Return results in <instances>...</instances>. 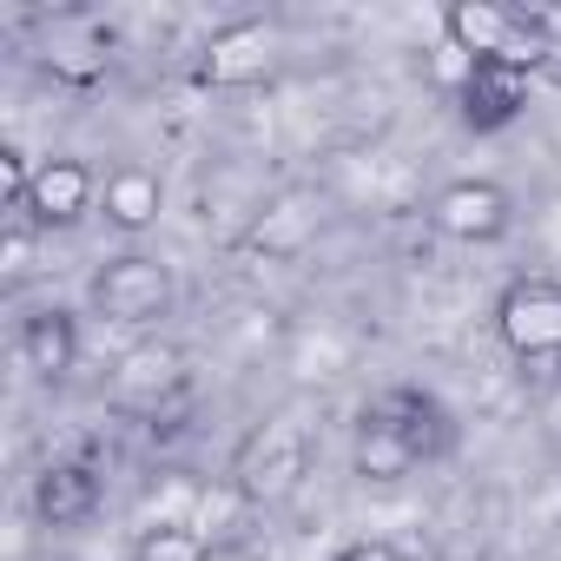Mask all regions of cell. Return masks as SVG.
Instances as JSON below:
<instances>
[{"mask_svg":"<svg viewBox=\"0 0 561 561\" xmlns=\"http://www.w3.org/2000/svg\"><path fill=\"white\" fill-rule=\"evenodd\" d=\"M436 403L416 390H390L351 430V476L357 482H403L423 456H436Z\"/></svg>","mask_w":561,"mask_h":561,"instance_id":"obj_1","label":"cell"},{"mask_svg":"<svg viewBox=\"0 0 561 561\" xmlns=\"http://www.w3.org/2000/svg\"><path fill=\"white\" fill-rule=\"evenodd\" d=\"M548 21L522 14V8H495V0H456L443 8V41L462 67H502V73H535L548 60L541 41Z\"/></svg>","mask_w":561,"mask_h":561,"instance_id":"obj_2","label":"cell"},{"mask_svg":"<svg viewBox=\"0 0 561 561\" xmlns=\"http://www.w3.org/2000/svg\"><path fill=\"white\" fill-rule=\"evenodd\" d=\"M93 311L119 331H152L159 318H172L179 305V285H172V264L152 257V251H119L93 271V285H87Z\"/></svg>","mask_w":561,"mask_h":561,"instance_id":"obj_3","label":"cell"},{"mask_svg":"<svg viewBox=\"0 0 561 561\" xmlns=\"http://www.w3.org/2000/svg\"><path fill=\"white\" fill-rule=\"evenodd\" d=\"M495 337L515 364H561V277H515L495 298Z\"/></svg>","mask_w":561,"mask_h":561,"instance_id":"obj_4","label":"cell"},{"mask_svg":"<svg viewBox=\"0 0 561 561\" xmlns=\"http://www.w3.org/2000/svg\"><path fill=\"white\" fill-rule=\"evenodd\" d=\"M305 462H311L305 430H298L291 416H271V423H257V430L244 436V449H238V489L271 508V502H285V495L305 482Z\"/></svg>","mask_w":561,"mask_h":561,"instance_id":"obj_5","label":"cell"},{"mask_svg":"<svg viewBox=\"0 0 561 561\" xmlns=\"http://www.w3.org/2000/svg\"><path fill=\"white\" fill-rule=\"evenodd\" d=\"M430 225L456 244H502L515 231V198L495 179H449L430 198Z\"/></svg>","mask_w":561,"mask_h":561,"instance_id":"obj_6","label":"cell"},{"mask_svg":"<svg viewBox=\"0 0 561 561\" xmlns=\"http://www.w3.org/2000/svg\"><path fill=\"white\" fill-rule=\"evenodd\" d=\"M87 211H100V172L73 152H54V159H34V185H27V225L34 231H67L80 225Z\"/></svg>","mask_w":561,"mask_h":561,"instance_id":"obj_7","label":"cell"},{"mask_svg":"<svg viewBox=\"0 0 561 561\" xmlns=\"http://www.w3.org/2000/svg\"><path fill=\"white\" fill-rule=\"evenodd\" d=\"M271 60H277V27L257 21V14H244V21H225V27L205 41L198 80H205V87H257V80L271 73Z\"/></svg>","mask_w":561,"mask_h":561,"instance_id":"obj_8","label":"cell"},{"mask_svg":"<svg viewBox=\"0 0 561 561\" xmlns=\"http://www.w3.org/2000/svg\"><path fill=\"white\" fill-rule=\"evenodd\" d=\"M318 225H324V211H318L311 192H277V198L257 205V218L244 225V251L264 257V264H291V257H305V251L318 244Z\"/></svg>","mask_w":561,"mask_h":561,"instance_id":"obj_9","label":"cell"},{"mask_svg":"<svg viewBox=\"0 0 561 561\" xmlns=\"http://www.w3.org/2000/svg\"><path fill=\"white\" fill-rule=\"evenodd\" d=\"M159 211H165V179L152 165H139V159L106 165V179H100V218L119 238H146L159 225Z\"/></svg>","mask_w":561,"mask_h":561,"instance_id":"obj_10","label":"cell"},{"mask_svg":"<svg viewBox=\"0 0 561 561\" xmlns=\"http://www.w3.org/2000/svg\"><path fill=\"white\" fill-rule=\"evenodd\" d=\"M21 364L47 383H60L73 364H80V318L67 305H41L21 318Z\"/></svg>","mask_w":561,"mask_h":561,"instance_id":"obj_11","label":"cell"},{"mask_svg":"<svg viewBox=\"0 0 561 561\" xmlns=\"http://www.w3.org/2000/svg\"><path fill=\"white\" fill-rule=\"evenodd\" d=\"M522 106V73H502V67H462V119L495 133L508 126Z\"/></svg>","mask_w":561,"mask_h":561,"instance_id":"obj_12","label":"cell"},{"mask_svg":"<svg viewBox=\"0 0 561 561\" xmlns=\"http://www.w3.org/2000/svg\"><path fill=\"white\" fill-rule=\"evenodd\" d=\"M179 377H185V351L179 344H159V337L133 344L119 357V370H113L119 397H165V390H179Z\"/></svg>","mask_w":561,"mask_h":561,"instance_id":"obj_13","label":"cell"},{"mask_svg":"<svg viewBox=\"0 0 561 561\" xmlns=\"http://www.w3.org/2000/svg\"><path fill=\"white\" fill-rule=\"evenodd\" d=\"M34 508H41V522L73 528L80 515H93V476H87V469H73V462L47 469V476H41V489H34Z\"/></svg>","mask_w":561,"mask_h":561,"instance_id":"obj_14","label":"cell"},{"mask_svg":"<svg viewBox=\"0 0 561 561\" xmlns=\"http://www.w3.org/2000/svg\"><path fill=\"white\" fill-rule=\"evenodd\" d=\"M126 561H211V541H205V528H192V522H152V528L133 541Z\"/></svg>","mask_w":561,"mask_h":561,"instance_id":"obj_15","label":"cell"},{"mask_svg":"<svg viewBox=\"0 0 561 561\" xmlns=\"http://www.w3.org/2000/svg\"><path fill=\"white\" fill-rule=\"evenodd\" d=\"M27 185H34V159L21 146H0V192H8V211H27Z\"/></svg>","mask_w":561,"mask_h":561,"instance_id":"obj_16","label":"cell"},{"mask_svg":"<svg viewBox=\"0 0 561 561\" xmlns=\"http://www.w3.org/2000/svg\"><path fill=\"white\" fill-rule=\"evenodd\" d=\"M331 561H403V548H397V541H383V535H357V541H344Z\"/></svg>","mask_w":561,"mask_h":561,"instance_id":"obj_17","label":"cell"},{"mask_svg":"<svg viewBox=\"0 0 561 561\" xmlns=\"http://www.w3.org/2000/svg\"><path fill=\"white\" fill-rule=\"evenodd\" d=\"M27 251H34V225L14 218L8 225V277H27Z\"/></svg>","mask_w":561,"mask_h":561,"instance_id":"obj_18","label":"cell"},{"mask_svg":"<svg viewBox=\"0 0 561 561\" xmlns=\"http://www.w3.org/2000/svg\"><path fill=\"white\" fill-rule=\"evenodd\" d=\"M528 561H548V554H528Z\"/></svg>","mask_w":561,"mask_h":561,"instance_id":"obj_19","label":"cell"}]
</instances>
